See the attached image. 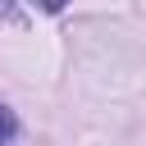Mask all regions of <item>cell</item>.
<instances>
[{
	"mask_svg": "<svg viewBox=\"0 0 146 146\" xmlns=\"http://www.w3.org/2000/svg\"><path fill=\"white\" fill-rule=\"evenodd\" d=\"M14 137H18V114L9 105H0V146H9Z\"/></svg>",
	"mask_w": 146,
	"mask_h": 146,
	"instance_id": "6da1fadb",
	"label": "cell"
},
{
	"mask_svg": "<svg viewBox=\"0 0 146 146\" xmlns=\"http://www.w3.org/2000/svg\"><path fill=\"white\" fill-rule=\"evenodd\" d=\"M32 5H36V9H46V14H59L68 0H32Z\"/></svg>",
	"mask_w": 146,
	"mask_h": 146,
	"instance_id": "7a4b0ae2",
	"label": "cell"
},
{
	"mask_svg": "<svg viewBox=\"0 0 146 146\" xmlns=\"http://www.w3.org/2000/svg\"><path fill=\"white\" fill-rule=\"evenodd\" d=\"M0 14H14V0H0Z\"/></svg>",
	"mask_w": 146,
	"mask_h": 146,
	"instance_id": "3957f363",
	"label": "cell"
}]
</instances>
